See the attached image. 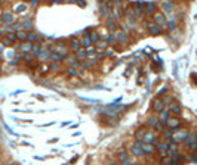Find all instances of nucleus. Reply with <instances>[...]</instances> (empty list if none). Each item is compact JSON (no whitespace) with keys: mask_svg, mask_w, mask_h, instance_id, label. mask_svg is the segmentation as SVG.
Wrapping results in <instances>:
<instances>
[{"mask_svg":"<svg viewBox=\"0 0 197 165\" xmlns=\"http://www.w3.org/2000/svg\"><path fill=\"white\" fill-rule=\"evenodd\" d=\"M187 137H188V133L185 131V130H174V134H172V143L184 142Z\"/></svg>","mask_w":197,"mask_h":165,"instance_id":"nucleus-1","label":"nucleus"},{"mask_svg":"<svg viewBox=\"0 0 197 165\" xmlns=\"http://www.w3.org/2000/svg\"><path fill=\"white\" fill-rule=\"evenodd\" d=\"M153 19H154V24H156L159 28H165L166 25H168V22H166V16H165L163 13H160V12L154 13V15H153Z\"/></svg>","mask_w":197,"mask_h":165,"instance_id":"nucleus-2","label":"nucleus"},{"mask_svg":"<svg viewBox=\"0 0 197 165\" xmlns=\"http://www.w3.org/2000/svg\"><path fill=\"white\" fill-rule=\"evenodd\" d=\"M141 142H144V143H150V144H153V146H157V142H156V137H154V133L153 131H145V134H144V137H142V140Z\"/></svg>","mask_w":197,"mask_h":165,"instance_id":"nucleus-3","label":"nucleus"},{"mask_svg":"<svg viewBox=\"0 0 197 165\" xmlns=\"http://www.w3.org/2000/svg\"><path fill=\"white\" fill-rule=\"evenodd\" d=\"M153 111H156V112H161V111H163L165 109V103H163V100H161V99H154L153 100Z\"/></svg>","mask_w":197,"mask_h":165,"instance_id":"nucleus-4","label":"nucleus"},{"mask_svg":"<svg viewBox=\"0 0 197 165\" xmlns=\"http://www.w3.org/2000/svg\"><path fill=\"white\" fill-rule=\"evenodd\" d=\"M139 146H141V149H142L144 155H145V153H150V155H151V153L154 152V146L150 144V143H144V142L139 140Z\"/></svg>","mask_w":197,"mask_h":165,"instance_id":"nucleus-5","label":"nucleus"},{"mask_svg":"<svg viewBox=\"0 0 197 165\" xmlns=\"http://www.w3.org/2000/svg\"><path fill=\"white\" fill-rule=\"evenodd\" d=\"M166 125L170 128V130H176V128H179V125H181V121H179L178 118H169L168 119V123H166Z\"/></svg>","mask_w":197,"mask_h":165,"instance_id":"nucleus-6","label":"nucleus"},{"mask_svg":"<svg viewBox=\"0 0 197 165\" xmlns=\"http://www.w3.org/2000/svg\"><path fill=\"white\" fill-rule=\"evenodd\" d=\"M116 41H119V43H120V44H125V43H127V36H126V34L120 30V31H116Z\"/></svg>","mask_w":197,"mask_h":165,"instance_id":"nucleus-7","label":"nucleus"},{"mask_svg":"<svg viewBox=\"0 0 197 165\" xmlns=\"http://www.w3.org/2000/svg\"><path fill=\"white\" fill-rule=\"evenodd\" d=\"M70 49L74 52V53H76V52L79 50V49H82L80 40H79V38H71V40H70Z\"/></svg>","mask_w":197,"mask_h":165,"instance_id":"nucleus-8","label":"nucleus"},{"mask_svg":"<svg viewBox=\"0 0 197 165\" xmlns=\"http://www.w3.org/2000/svg\"><path fill=\"white\" fill-rule=\"evenodd\" d=\"M132 153L135 155V156H144V152H142V149H141V146H139V140H136L135 142V144L132 146Z\"/></svg>","mask_w":197,"mask_h":165,"instance_id":"nucleus-9","label":"nucleus"},{"mask_svg":"<svg viewBox=\"0 0 197 165\" xmlns=\"http://www.w3.org/2000/svg\"><path fill=\"white\" fill-rule=\"evenodd\" d=\"M169 144L170 143H157V150L161 153V156H166V152H168V149H169Z\"/></svg>","mask_w":197,"mask_h":165,"instance_id":"nucleus-10","label":"nucleus"},{"mask_svg":"<svg viewBox=\"0 0 197 165\" xmlns=\"http://www.w3.org/2000/svg\"><path fill=\"white\" fill-rule=\"evenodd\" d=\"M168 119H169V111L168 109H163L160 112V117H159V121L163 125H166V123H168Z\"/></svg>","mask_w":197,"mask_h":165,"instance_id":"nucleus-11","label":"nucleus"},{"mask_svg":"<svg viewBox=\"0 0 197 165\" xmlns=\"http://www.w3.org/2000/svg\"><path fill=\"white\" fill-rule=\"evenodd\" d=\"M147 30L150 31V34H153V36H159V34L161 32L160 28L157 27L156 24H148V25H147Z\"/></svg>","mask_w":197,"mask_h":165,"instance_id":"nucleus-12","label":"nucleus"},{"mask_svg":"<svg viewBox=\"0 0 197 165\" xmlns=\"http://www.w3.org/2000/svg\"><path fill=\"white\" fill-rule=\"evenodd\" d=\"M2 22H5V24H7V25L13 24V15L9 13V12L3 13V15H2Z\"/></svg>","mask_w":197,"mask_h":165,"instance_id":"nucleus-13","label":"nucleus"},{"mask_svg":"<svg viewBox=\"0 0 197 165\" xmlns=\"http://www.w3.org/2000/svg\"><path fill=\"white\" fill-rule=\"evenodd\" d=\"M21 28L24 30V31H33V22L30 21V19H25V21H22L21 22Z\"/></svg>","mask_w":197,"mask_h":165,"instance_id":"nucleus-14","label":"nucleus"},{"mask_svg":"<svg viewBox=\"0 0 197 165\" xmlns=\"http://www.w3.org/2000/svg\"><path fill=\"white\" fill-rule=\"evenodd\" d=\"M175 153H178V144L176 143H170L169 144V149L166 152V156H174Z\"/></svg>","mask_w":197,"mask_h":165,"instance_id":"nucleus-15","label":"nucleus"},{"mask_svg":"<svg viewBox=\"0 0 197 165\" xmlns=\"http://www.w3.org/2000/svg\"><path fill=\"white\" fill-rule=\"evenodd\" d=\"M19 50L24 52V53H30V52L33 50V44H31V43H28V41H24L22 44H21V47H19Z\"/></svg>","mask_w":197,"mask_h":165,"instance_id":"nucleus-16","label":"nucleus"},{"mask_svg":"<svg viewBox=\"0 0 197 165\" xmlns=\"http://www.w3.org/2000/svg\"><path fill=\"white\" fill-rule=\"evenodd\" d=\"M107 28L110 30V31H116V28H117V25H116V22H114V19H113V16H108V19H107Z\"/></svg>","mask_w":197,"mask_h":165,"instance_id":"nucleus-17","label":"nucleus"},{"mask_svg":"<svg viewBox=\"0 0 197 165\" xmlns=\"http://www.w3.org/2000/svg\"><path fill=\"white\" fill-rule=\"evenodd\" d=\"M86 56H88L86 49H79V50L76 52V59H79V60H84V59H86Z\"/></svg>","mask_w":197,"mask_h":165,"instance_id":"nucleus-18","label":"nucleus"},{"mask_svg":"<svg viewBox=\"0 0 197 165\" xmlns=\"http://www.w3.org/2000/svg\"><path fill=\"white\" fill-rule=\"evenodd\" d=\"M80 43H82V46H83V47H86V49L92 46V43H90V36H89L88 32H86V34H84V36H83V40H82Z\"/></svg>","mask_w":197,"mask_h":165,"instance_id":"nucleus-19","label":"nucleus"},{"mask_svg":"<svg viewBox=\"0 0 197 165\" xmlns=\"http://www.w3.org/2000/svg\"><path fill=\"white\" fill-rule=\"evenodd\" d=\"M15 36H16V40H19V41H27V31H24V30H21V31H18V32H15Z\"/></svg>","mask_w":197,"mask_h":165,"instance_id":"nucleus-20","label":"nucleus"},{"mask_svg":"<svg viewBox=\"0 0 197 165\" xmlns=\"http://www.w3.org/2000/svg\"><path fill=\"white\" fill-rule=\"evenodd\" d=\"M169 112H172V114H175V115H181V108H179V105H176V103H175V105H174V103H172V105H170L169 106Z\"/></svg>","mask_w":197,"mask_h":165,"instance_id":"nucleus-21","label":"nucleus"},{"mask_svg":"<svg viewBox=\"0 0 197 165\" xmlns=\"http://www.w3.org/2000/svg\"><path fill=\"white\" fill-rule=\"evenodd\" d=\"M154 7H156V5H154L153 2H145V7H144V11L147 12V13H153V12H154Z\"/></svg>","mask_w":197,"mask_h":165,"instance_id":"nucleus-22","label":"nucleus"},{"mask_svg":"<svg viewBox=\"0 0 197 165\" xmlns=\"http://www.w3.org/2000/svg\"><path fill=\"white\" fill-rule=\"evenodd\" d=\"M36 40H37V34H36V32H33V31L27 32V41H28V43L34 44V43H36Z\"/></svg>","mask_w":197,"mask_h":165,"instance_id":"nucleus-23","label":"nucleus"},{"mask_svg":"<svg viewBox=\"0 0 197 165\" xmlns=\"http://www.w3.org/2000/svg\"><path fill=\"white\" fill-rule=\"evenodd\" d=\"M40 52H42V46L39 43H34L33 44V55L34 56H40Z\"/></svg>","mask_w":197,"mask_h":165,"instance_id":"nucleus-24","label":"nucleus"},{"mask_svg":"<svg viewBox=\"0 0 197 165\" xmlns=\"http://www.w3.org/2000/svg\"><path fill=\"white\" fill-rule=\"evenodd\" d=\"M159 123H160V121H159V118H157V117H150V118H148V121H147V124H148L150 127H156Z\"/></svg>","mask_w":197,"mask_h":165,"instance_id":"nucleus-25","label":"nucleus"},{"mask_svg":"<svg viewBox=\"0 0 197 165\" xmlns=\"http://www.w3.org/2000/svg\"><path fill=\"white\" fill-rule=\"evenodd\" d=\"M62 59H65V56L58 55V53H52V55H50V60H52V62H59V60H62Z\"/></svg>","mask_w":197,"mask_h":165,"instance_id":"nucleus-26","label":"nucleus"},{"mask_svg":"<svg viewBox=\"0 0 197 165\" xmlns=\"http://www.w3.org/2000/svg\"><path fill=\"white\" fill-rule=\"evenodd\" d=\"M99 38H101V37L98 36L96 32H92V34H90V43H92V44H96V43L99 41Z\"/></svg>","mask_w":197,"mask_h":165,"instance_id":"nucleus-27","label":"nucleus"},{"mask_svg":"<svg viewBox=\"0 0 197 165\" xmlns=\"http://www.w3.org/2000/svg\"><path fill=\"white\" fill-rule=\"evenodd\" d=\"M161 7H163L165 11L170 12V11L174 9V5H172V3H169V2H165V3H161Z\"/></svg>","mask_w":197,"mask_h":165,"instance_id":"nucleus-28","label":"nucleus"},{"mask_svg":"<svg viewBox=\"0 0 197 165\" xmlns=\"http://www.w3.org/2000/svg\"><path fill=\"white\" fill-rule=\"evenodd\" d=\"M160 164L161 165H170V164H172V159H170L169 156H163V158L160 159Z\"/></svg>","mask_w":197,"mask_h":165,"instance_id":"nucleus-29","label":"nucleus"},{"mask_svg":"<svg viewBox=\"0 0 197 165\" xmlns=\"http://www.w3.org/2000/svg\"><path fill=\"white\" fill-rule=\"evenodd\" d=\"M25 9H27V5H18V6H15V12H16V13L24 12Z\"/></svg>","mask_w":197,"mask_h":165,"instance_id":"nucleus-30","label":"nucleus"},{"mask_svg":"<svg viewBox=\"0 0 197 165\" xmlns=\"http://www.w3.org/2000/svg\"><path fill=\"white\" fill-rule=\"evenodd\" d=\"M6 38L9 40L11 43H13L16 40V36H15V32H9V34H6Z\"/></svg>","mask_w":197,"mask_h":165,"instance_id":"nucleus-31","label":"nucleus"},{"mask_svg":"<svg viewBox=\"0 0 197 165\" xmlns=\"http://www.w3.org/2000/svg\"><path fill=\"white\" fill-rule=\"evenodd\" d=\"M101 12H102V15H104V16H110V15H108V11H107V5H105V3H102V5H101Z\"/></svg>","mask_w":197,"mask_h":165,"instance_id":"nucleus-32","label":"nucleus"},{"mask_svg":"<svg viewBox=\"0 0 197 165\" xmlns=\"http://www.w3.org/2000/svg\"><path fill=\"white\" fill-rule=\"evenodd\" d=\"M67 75L68 77H74V75H77V71H76L74 68H68L67 69Z\"/></svg>","mask_w":197,"mask_h":165,"instance_id":"nucleus-33","label":"nucleus"},{"mask_svg":"<svg viewBox=\"0 0 197 165\" xmlns=\"http://www.w3.org/2000/svg\"><path fill=\"white\" fill-rule=\"evenodd\" d=\"M144 134H145V130H138V131H136V137L139 138V140H142V137H144Z\"/></svg>","mask_w":197,"mask_h":165,"instance_id":"nucleus-34","label":"nucleus"},{"mask_svg":"<svg viewBox=\"0 0 197 165\" xmlns=\"http://www.w3.org/2000/svg\"><path fill=\"white\" fill-rule=\"evenodd\" d=\"M107 41H108V44H113V43L116 41V37L113 36V34H110V36L107 37Z\"/></svg>","mask_w":197,"mask_h":165,"instance_id":"nucleus-35","label":"nucleus"},{"mask_svg":"<svg viewBox=\"0 0 197 165\" xmlns=\"http://www.w3.org/2000/svg\"><path fill=\"white\" fill-rule=\"evenodd\" d=\"M172 134H174L172 130H165V136H166L168 138H170V140H172Z\"/></svg>","mask_w":197,"mask_h":165,"instance_id":"nucleus-36","label":"nucleus"},{"mask_svg":"<svg viewBox=\"0 0 197 165\" xmlns=\"http://www.w3.org/2000/svg\"><path fill=\"white\" fill-rule=\"evenodd\" d=\"M86 53H88V56H90V55H95V49H93L92 46H90V47H88V49H86Z\"/></svg>","mask_w":197,"mask_h":165,"instance_id":"nucleus-37","label":"nucleus"},{"mask_svg":"<svg viewBox=\"0 0 197 165\" xmlns=\"http://www.w3.org/2000/svg\"><path fill=\"white\" fill-rule=\"evenodd\" d=\"M163 127H165L163 124H161V123H159V124H157L156 127H154V128H156V130H157V131H160V133H161V131H163Z\"/></svg>","mask_w":197,"mask_h":165,"instance_id":"nucleus-38","label":"nucleus"},{"mask_svg":"<svg viewBox=\"0 0 197 165\" xmlns=\"http://www.w3.org/2000/svg\"><path fill=\"white\" fill-rule=\"evenodd\" d=\"M168 27H169V30H174V28H175V19H172V21H169V24H168Z\"/></svg>","mask_w":197,"mask_h":165,"instance_id":"nucleus-39","label":"nucleus"},{"mask_svg":"<svg viewBox=\"0 0 197 165\" xmlns=\"http://www.w3.org/2000/svg\"><path fill=\"white\" fill-rule=\"evenodd\" d=\"M2 43H3L5 46H11V44H12V43H11L9 40H7V38H3V40H2Z\"/></svg>","mask_w":197,"mask_h":165,"instance_id":"nucleus-40","label":"nucleus"},{"mask_svg":"<svg viewBox=\"0 0 197 165\" xmlns=\"http://www.w3.org/2000/svg\"><path fill=\"white\" fill-rule=\"evenodd\" d=\"M98 47H99L101 50H105V47H107V43H99V44H98Z\"/></svg>","mask_w":197,"mask_h":165,"instance_id":"nucleus-41","label":"nucleus"},{"mask_svg":"<svg viewBox=\"0 0 197 165\" xmlns=\"http://www.w3.org/2000/svg\"><path fill=\"white\" fill-rule=\"evenodd\" d=\"M188 159H190V161H197V158H196V156H190V158H188Z\"/></svg>","mask_w":197,"mask_h":165,"instance_id":"nucleus-42","label":"nucleus"},{"mask_svg":"<svg viewBox=\"0 0 197 165\" xmlns=\"http://www.w3.org/2000/svg\"><path fill=\"white\" fill-rule=\"evenodd\" d=\"M123 165H133V164H131V162H129V164H123Z\"/></svg>","mask_w":197,"mask_h":165,"instance_id":"nucleus-43","label":"nucleus"},{"mask_svg":"<svg viewBox=\"0 0 197 165\" xmlns=\"http://www.w3.org/2000/svg\"><path fill=\"white\" fill-rule=\"evenodd\" d=\"M0 25H3V22H2V21H0Z\"/></svg>","mask_w":197,"mask_h":165,"instance_id":"nucleus-44","label":"nucleus"},{"mask_svg":"<svg viewBox=\"0 0 197 165\" xmlns=\"http://www.w3.org/2000/svg\"><path fill=\"white\" fill-rule=\"evenodd\" d=\"M0 16H2V12H0Z\"/></svg>","mask_w":197,"mask_h":165,"instance_id":"nucleus-45","label":"nucleus"},{"mask_svg":"<svg viewBox=\"0 0 197 165\" xmlns=\"http://www.w3.org/2000/svg\"><path fill=\"white\" fill-rule=\"evenodd\" d=\"M196 137H197V134H196Z\"/></svg>","mask_w":197,"mask_h":165,"instance_id":"nucleus-46","label":"nucleus"},{"mask_svg":"<svg viewBox=\"0 0 197 165\" xmlns=\"http://www.w3.org/2000/svg\"><path fill=\"white\" fill-rule=\"evenodd\" d=\"M0 165H2V164H0Z\"/></svg>","mask_w":197,"mask_h":165,"instance_id":"nucleus-47","label":"nucleus"}]
</instances>
